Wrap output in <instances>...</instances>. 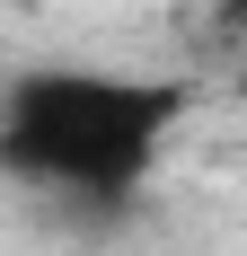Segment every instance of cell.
Here are the masks:
<instances>
[{
	"instance_id": "cell-3",
	"label": "cell",
	"mask_w": 247,
	"mask_h": 256,
	"mask_svg": "<svg viewBox=\"0 0 247 256\" xmlns=\"http://www.w3.org/2000/svg\"><path fill=\"white\" fill-rule=\"evenodd\" d=\"M0 88H9V71H0Z\"/></svg>"
},
{
	"instance_id": "cell-2",
	"label": "cell",
	"mask_w": 247,
	"mask_h": 256,
	"mask_svg": "<svg viewBox=\"0 0 247 256\" xmlns=\"http://www.w3.org/2000/svg\"><path fill=\"white\" fill-rule=\"evenodd\" d=\"M230 26H238V36H247V0H230Z\"/></svg>"
},
{
	"instance_id": "cell-1",
	"label": "cell",
	"mask_w": 247,
	"mask_h": 256,
	"mask_svg": "<svg viewBox=\"0 0 247 256\" xmlns=\"http://www.w3.org/2000/svg\"><path fill=\"white\" fill-rule=\"evenodd\" d=\"M186 88L176 80H132V71H26L0 88V168L80 204H124L159 168Z\"/></svg>"
}]
</instances>
